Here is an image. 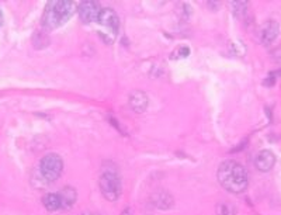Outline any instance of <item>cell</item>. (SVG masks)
Returning <instances> with one entry per match:
<instances>
[{
  "mask_svg": "<svg viewBox=\"0 0 281 215\" xmlns=\"http://www.w3.org/2000/svg\"><path fill=\"white\" fill-rule=\"evenodd\" d=\"M189 55H190V48H189V46H180V48L176 49L170 58H172V59H182V58H186V56H189Z\"/></svg>",
  "mask_w": 281,
  "mask_h": 215,
  "instance_id": "cell-15",
  "label": "cell"
},
{
  "mask_svg": "<svg viewBox=\"0 0 281 215\" xmlns=\"http://www.w3.org/2000/svg\"><path fill=\"white\" fill-rule=\"evenodd\" d=\"M246 7H248V1H231L232 13H234L238 18H242L243 15H245Z\"/></svg>",
  "mask_w": 281,
  "mask_h": 215,
  "instance_id": "cell-14",
  "label": "cell"
},
{
  "mask_svg": "<svg viewBox=\"0 0 281 215\" xmlns=\"http://www.w3.org/2000/svg\"><path fill=\"white\" fill-rule=\"evenodd\" d=\"M75 3L69 0H52L46 4L42 14V27L46 30H53L65 24L75 13Z\"/></svg>",
  "mask_w": 281,
  "mask_h": 215,
  "instance_id": "cell-2",
  "label": "cell"
},
{
  "mask_svg": "<svg viewBox=\"0 0 281 215\" xmlns=\"http://www.w3.org/2000/svg\"><path fill=\"white\" fill-rule=\"evenodd\" d=\"M121 215H132V211H131V208H125L124 211L121 213Z\"/></svg>",
  "mask_w": 281,
  "mask_h": 215,
  "instance_id": "cell-17",
  "label": "cell"
},
{
  "mask_svg": "<svg viewBox=\"0 0 281 215\" xmlns=\"http://www.w3.org/2000/svg\"><path fill=\"white\" fill-rule=\"evenodd\" d=\"M217 177H218L220 185L227 192L235 193V194L245 192L249 185L248 172L236 161L222 162L217 172Z\"/></svg>",
  "mask_w": 281,
  "mask_h": 215,
  "instance_id": "cell-1",
  "label": "cell"
},
{
  "mask_svg": "<svg viewBox=\"0 0 281 215\" xmlns=\"http://www.w3.org/2000/svg\"><path fill=\"white\" fill-rule=\"evenodd\" d=\"M276 163V156L272 151H262L259 152L256 159H255V166L259 172H269L273 169Z\"/></svg>",
  "mask_w": 281,
  "mask_h": 215,
  "instance_id": "cell-8",
  "label": "cell"
},
{
  "mask_svg": "<svg viewBox=\"0 0 281 215\" xmlns=\"http://www.w3.org/2000/svg\"><path fill=\"white\" fill-rule=\"evenodd\" d=\"M129 107L132 108L135 113H144L148 107V96L141 90H135L129 94Z\"/></svg>",
  "mask_w": 281,
  "mask_h": 215,
  "instance_id": "cell-9",
  "label": "cell"
},
{
  "mask_svg": "<svg viewBox=\"0 0 281 215\" xmlns=\"http://www.w3.org/2000/svg\"><path fill=\"white\" fill-rule=\"evenodd\" d=\"M99 187L103 197L111 203H114L121 197V177L114 166H104V169L100 175Z\"/></svg>",
  "mask_w": 281,
  "mask_h": 215,
  "instance_id": "cell-3",
  "label": "cell"
},
{
  "mask_svg": "<svg viewBox=\"0 0 281 215\" xmlns=\"http://www.w3.org/2000/svg\"><path fill=\"white\" fill-rule=\"evenodd\" d=\"M97 23L103 25L106 30H108L113 35H115L120 30V18L118 14L115 13L113 8L107 7L101 8L99 17H97Z\"/></svg>",
  "mask_w": 281,
  "mask_h": 215,
  "instance_id": "cell-6",
  "label": "cell"
},
{
  "mask_svg": "<svg viewBox=\"0 0 281 215\" xmlns=\"http://www.w3.org/2000/svg\"><path fill=\"white\" fill-rule=\"evenodd\" d=\"M279 34H280V24L277 23V21H274V20H270V21H267V23L262 27V31H260V41L267 45V44L273 42L274 39L279 37Z\"/></svg>",
  "mask_w": 281,
  "mask_h": 215,
  "instance_id": "cell-7",
  "label": "cell"
},
{
  "mask_svg": "<svg viewBox=\"0 0 281 215\" xmlns=\"http://www.w3.org/2000/svg\"><path fill=\"white\" fill-rule=\"evenodd\" d=\"M79 11V17L84 24L93 23V21H97V17H99L101 7H100L99 1H94V0H86L82 1L77 7Z\"/></svg>",
  "mask_w": 281,
  "mask_h": 215,
  "instance_id": "cell-5",
  "label": "cell"
},
{
  "mask_svg": "<svg viewBox=\"0 0 281 215\" xmlns=\"http://www.w3.org/2000/svg\"><path fill=\"white\" fill-rule=\"evenodd\" d=\"M42 204L48 211H58L61 210V199L58 196V193H48L42 197Z\"/></svg>",
  "mask_w": 281,
  "mask_h": 215,
  "instance_id": "cell-12",
  "label": "cell"
},
{
  "mask_svg": "<svg viewBox=\"0 0 281 215\" xmlns=\"http://www.w3.org/2000/svg\"><path fill=\"white\" fill-rule=\"evenodd\" d=\"M62 170H63V161L59 155H45L39 162V173L45 182L58 180L62 175Z\"/></svg>",
  "mask_w": 281,
  "mask_h": 215,
  "instance_id": "cell-4",
  "label": "cell"
},
{
  "mask_svg": "<svg viewBox=\"0 0 281 215\" xmlns=\"http://www.w3.org/2000/svg\"><path fill=\"white\" fill-rule=\"evenodd\" d=\"M273 61L281 62V48H277L276 51H273Z\"/></svg>",
  "mask_w": 281,
  "mask_h": 215,
  "instance_id": "cell-16",
  "label": "cell"
},
{
  "mask_svg": "<svg viewBox=\"0 0 281 215\" xmlns=\"http://www.w3.org/2000/svg\"><path fill=\"white\" fill-rule=\"evenodd\" d=\"M82 215H100V214H97V213H84V214Z\"/></svg>",
  "mask_w": 281,
  "mask_h": 215,
  "instance_id": "cell-18",
  "label": "cell"
},
{
  "mask_svg": "<svg viewBox=\"0 0 281 215\" xmlns=\"http://www.w3.org/2000/svg\"><path fill=\"white\" fill-rule=\"evenodd\" d=\"M236 213H238V210L234 203L221 201L215 206V214L217 215H236Z\"/></svg>",
  "mask_w": 281,
  "mask_h": 215,
  "instance_id": "cell-13",
  "label": "cell"
},
{
  "mask_svg": "<svg viewBox=\"0 0 281 215\" xmlns=\"http://www.w3.org/2000/svg\"><path fill=\"white\" fill-rule=\"evenodd\" d=\"M58 196H59V199H61V210H63V211L70 210V208L75 206V203H76L77 193L76 190H75L73 187H70V186L63 187L61 192L58 193Z\"/></svg>",
  "mask_w": 281,
  "mask_h": 215,
  "instance_id": "cell-10",
  "label": "cell"
},
{
  "mask_svg": "<svg viewBox=\"0 0 281 215\" xmlns=\"http://www.w3.org/2000/svg\"><path fill=\"white\" fill-rule=\"evenodd\" d=\"M151 201L155 204V207L159 208V210H170V208L173 207V204H175L173 197L167 192H165V190H159V192L155 193Z\"/></svg>",
  "mask_w": 281,
  "mask_h": 215,
  "instance_id": "cell-11",
  "label": "cell"
},
{
  "mask_svg": "<svg viewBox=\"0 0 281 215\" xmlns=\"http://www.w3.org/2000/svg\"><path fill=\"white\" fill-rule=\"evenodd\" d=\"M0 24H1V11H0Z\"/></svg>",
  "mask_w": 281,
  "mask_h": 215,
  "instance_id": "cell-19",
  "label": "cell"
}]
</instances>
